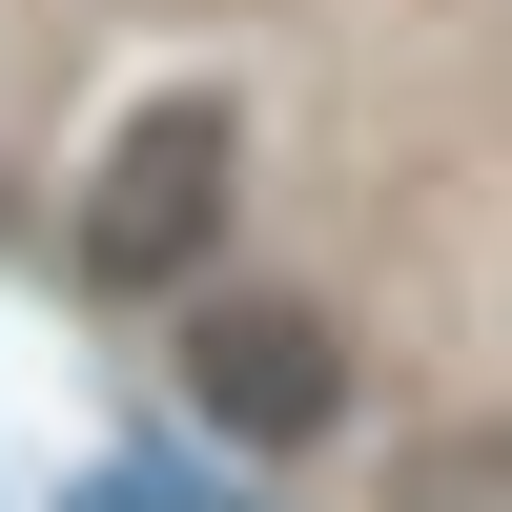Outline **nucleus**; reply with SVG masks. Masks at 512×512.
Listing matches in <instances>:
<instances>
[{"label": "nucleus", "mask_w": 512, "mask_h": 512, "mask_svg": "<svg viewBox=\"0 0 512 512\" xmlns=\"http://www.w3.org/2000/svg\"><path fill=\"white\" fill-rule=\"evenodd\" d=\"M226 205H246V103L226 82H144V103L103 123V164H82V205H62V267L103 287V308H205Z\"/></svg>", "instance_id": "obj_1"}, {"label": "nucleus", "mask_w": 512, "mask_h": 512, "mask_svg": "<svg viewBox=\"0 0 512 512\" xmlns=\"http://www.w3.org/2000/svg\"><path fill=\"white\" fill-rule=\"evenodd\" d=\"M185 410L226 451H308V431H349V349H328V308H267V287H205L185 308Z\"/></svg>", "instance_id": "obj_2"}, {"label": "nucleus", "mask_w": 512, "mask_h": 512, "mask_svg": "<svg viewBox=\"0 0 512 512\" xmlns=\"http://www.w3.org/2000/svg\"><path fill=\"white\" fill-rule=\"evenodd\" d=\"M390 512H512V431H410L390 451Z\"/></svg>", "instance_id": "obj_3"}]
</instances>
